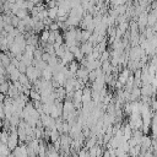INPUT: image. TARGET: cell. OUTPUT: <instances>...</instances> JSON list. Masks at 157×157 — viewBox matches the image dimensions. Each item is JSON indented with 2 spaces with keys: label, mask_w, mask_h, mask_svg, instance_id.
Wrapping results in <instances>:
<instances>
[{
  "label": "cell",
  "mask_w": 157,
  "mask_h": 157,
  "mask_svg": "<svg viewBox=\"0 0 157 157\" xmlns=\"http://www.w3.org/2000/svg\"><path fill=\"white\" fill-rule=\"evenodd\" d=\"M2 98H4V96H2V93H0V102L2 101Z\"/></svg>",
  "instance_id": "6da1fadb"
}]
</instances>
